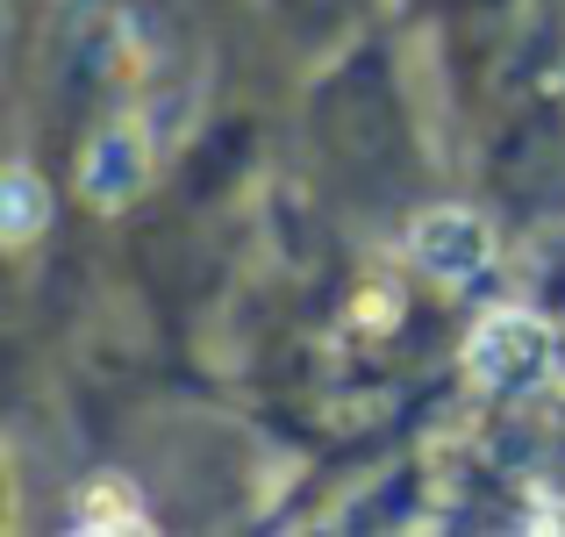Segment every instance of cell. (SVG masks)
<instances>
[{
  "instance_id": "obj_4",
  "label": "cell",
  "mask_w": 565,
  "mask_h": 537,
  "mask_svg": "<svg viewBox=\"0 0 565 537\" xmlns=\"http://www.w3.org/2000/svg\"><path fill=\"white\" fill-rule=\"evenodd\" d=\"M43 222V187L36 172H8V236H29Z\"/></svg>"
},
{
  "instance_id": "obj_1",
  "label": "cell",
  "mask_w": 565,
  "mask_h": 537,
  "mask_svg": "<svg viewBox=\"0 0 565 537\" xmlns=\"http://www.w3.org/2000/svg\"><path fill=\"white\" fill-rule=\"evenodd\" d=\"M466 366H472V380H487V387H530L552 366V337H544L537 316H487L480 337H472V351H466Z\"/></svg>"
},
{
  "instance_id": "obj_2",
  "label": "cell",
  "mask_w": 565,
  "mask_h": 537,
  "mask_svg": "<svg viewBox=\"0 0 565 537\" xmlns=\"http://www.w3.org/2000/svg\"><path fill=\"white\" fill-rule=\"evenodd\" d=\"M415 259H423L429 273H444V280H480L487 230L472 215H429L423 230H415Z\"/></svg>"
},
{
  "instance_id": "obj_3",
  "label": "cell",
  "mask_w": 565,
  "mask_h": 537,
  "mask_svg": "<svg viewBox=\"0 0 565 537\" xmlns=\"http://www.w3.org/2000/svg\"><path fill=\"white\" fill-rule=\"evenodd\" d=\"M137 179H143L137 137H100V144H94V166H86V193H94V201H122Z\"/></svg>"
}]
</instances>
